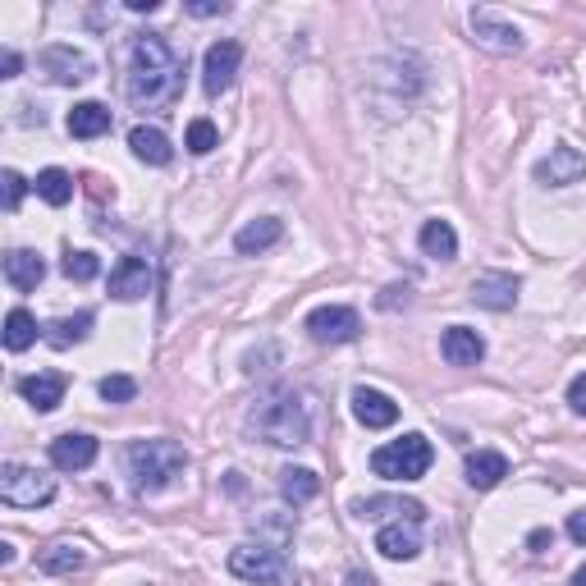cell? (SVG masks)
<instances>
[{
  "label": "cell",
  "mask_w": 586,
  "mask_h": 586,
  "mask_svg": "<svg viewBox=\"0 0 586 586\" xmlns=\"http://www.w3.org/2000/svg\"><path fill=\"white\" fill-rule=\"evenodd\" d=\"M568 536H573L577 545H586V509H577L573 518H568Z\"/></svg>",
  "instance_id": "cell-37"
},
{
  "label": "cell",
  "mask_w": 586,
  "mask_h": 586,
  "mask_svg": "<svg viewBox=\"0 0 586 586\" xmlns=\"http://www.w3.org/2000/svg\"><path fill=\"white\" fill-rule=\"evenodd\" d=\"M87 330H92V312H78V316H65V321H55L51 330H46V339H51L55 348H74L87 339Z\"/></svg>",
  "instance_id": "cell-30"
},
{
  "label": "cell",
  "mask_w": 586,
  "mask_h": 586,
  "mask_svg": "<svg viewBox=\"0 0 586 586\" xmlns=\"http://www.w3.org/2000/svg\"><path fill=\"white\" fill-rule=\"evenodd\" d=\"M33 188H37V197H42L46 207H65L69 197H74V174L60 170V165H51V170L37 174Z\"/></svg>",
  "instance_id": "cell-26"
},
{
  "label": "cell",
  "mask_w": 586,
  "mask_h": 586,
  "mask_svg": "<svg viewBox=\"0 0 586 586\" xmlns=\"http://www.w3.org/2000/svg\"><path fill=\"white\" fill-rule=\"evenodd\" d=\"M422 252L435 261H454L458 257V234L449 220H426L422 225Z\"/></svg>",
  "instance_id": "cell-25"
},
{
  "label": "cell",
  "mask_w": 586,
  "mask_h": 586,
  "mask_svg": "<svg viewBox=\"0 0 586 586\" xmlns=\"http://www.w3.org/2000/svg\"><path fill=\"white\" fill-rule=\"evenodd\" d=\"M536 179H541V184H550V188L577 184V179H586V156L577 152V147H554V152L536 165Z\"/></svg>",
  "instance_id": "cell-15"
},
{
  "label": "cell",
  "mask_w": 586,
  "mask_h": 586,
  "mask_svg": "<svg viewBox=\"0 0 586 586\" xmlns=\"http://www.w3.org/2000/svg\"><path fill=\"white\" fill-rule=\"evenodd\" d=\"M472 37H477V46H486L490 55H518L522 51L518 23L500 19L495 10H472Z\"/></svg>",
  "instance_id": "cell-9"
},
{
  "label": "cell",
  "mask_w": 586,
  "mask_h": 586,
  "mask_svg": "<svg viewBox=\"0 0 586 586\" xmlns=\"http://www.w3.org/2000/svg\"><path fill=\"white\" fill-rule=\"evenodd\" d=\"M435 463V449L426 435H403V440H394V445H380L376 454H371V472L385 481H422L426 472H431Z\"/></svg>",
  "instance_id": "cell-4"
},
{
  "label": "cell",
  "mask_w": 586,
  "mask_h": 586,
  "mask_svg": "<svg viewBox=\"0 0 586 586\" xmlns=\"http://www.w3.org/2000/svg\"><path fill=\"white\" fill-rule=\"evenodd\" d=\"M10 564H14V545L0 541V568H10Z\"/></svg>",
  "instance_id": "cell-42"
},
{
  "label": "cell",
  "mask_w": 586,
  "mask_h": 586,
  "mask_svg": "<svg viewBox=\"0 0 586 586\" xmlns=\"http://www.w3.org/2000/svg\"><path fill=\"white\" fill-rule=\"evenodd\" d=\"M97 440L83 431H65L51 440V467H60V472H83V467L97 463Z\"/></svg>",
  "instance_id": "cell-13"
},
{
  "label": "cell",
  "mask_w": 586,
  "mask_h": 586,
  "mask_svg": "<svg viewBox=\"0 0 586 586\" xmlns=\"http://www.w3.org/2000/svg\"><path fill=\"white\" fill-rule=\"evenodd\" d=\"M527 545H532V550H536V554H541V550H545V545H554V532H545V527H536V532H532V536H527Z\"/></svg>",
  "instance_id": "cell-38"
},
{
  "label": "cell",
  "mask_w": 586,
  "mask_h": 586,
  "mask_svg": "<svg viewBox=\"0 0 586 586\" xmlns=\"http://www.w3.org/2000/svg\"><path fill=\"white\" fill-rule=\"evenodd\" d=\"M0 184H5V211H19L23 193H28L23 174H19V170H5V174H0Z\"/></svg>",
  "instance_id": "cell-34"
},
{
  "label": "cell",
  "mask_w": 586,
  "mask_h": 586,
  "mask_svg": "<svg viewBox=\"0 0 586 586\" xmlns=\"http://www.w3.org/2000/svg\"><path fill=\"white\" fill-rule=\"evenodd\" d=\"M65 275L74 284H87V280H97L101 275V261H97V252H69L65 257Z\"/></svg>",
  "instance_id": "cell-32"
},
{
  "label": "cell",
  "mask_w": 586,
  "mask_h": 586,
  "mask_svg": "<svg viewBox=\"0 0 586 586\" xmlns=\"http://www.w3.org/2000/svg\"><path fill=\"white\" fill-rule=\"evenodd\" d=\"M184 10L193 19H220V14H229V0H188Z\"/></svg>",
  "instance_id": "cell-35"
},
{
  "label": "cell",
  "mask_w": 586,
  "mask_h": 586,
  "mask_svg": "<svg viewBox=\"0 0 586 586\" xmlns=\"http://www.w3.org/2000/svg\"><path fill=\"white\" fill-rule=\"evenodd\" d=\"M156 5H161V0H129V10H133V14H152Z\"/></svg>",
  "instance_id": "cell-40"
},
{
  "label": "cell",
  "mask_w": 586,
  "mask_h": 586,
  "mask_svg": "<svg viewBox=\"0 0 586 586\" xmlns=\"http://www.w3.org/2000/svg\"><path fill=\"white\" fill-rule=\"evenodd\" d=\"M65 390H69V380L60 376V371H37V376L19 380V394L33 403L37 413H55V408L65 403Z\"/></svg>",
  "instance_id": "cell-16"
},
{
  "label": "cell",
  "mask_w": 586,
  "mask_h": 586,
  "mask_svg": "<svg viewBox=\"0 0 586 586\" xmlns=\"http://www.w3.org/2000/svg\"><path fill=\"white\" fill-rule=\"evenodd\" d=\"M129 147H133V156H138L142 165H170L174 161L170 138H165L161 129H147V124H138V129L129 133Z\"/></svg>",
  "instance_id": "cell-22"
},
{
  "label": "cell",
  "mask_w": 586,
  "mask_h": 586,
  "mask_svg": "<svg viewBox=\"0 0 586 586\" xmlns=\"http://www.w3.org/2000/svg\"><path fill=\"white\" fill-rule=\"evenodd\" d=\"M518 289L522 280L509 271H486L472 280V303L477 307H490V312H509L513 303H518Z\"/></svg>",
  "instance_id": "cell-12"
},
{
  "label": "cell",
  "mask_w": 586,
  "mask_h": 586,
  "mask_svg": "<svg viewBox=\"0 0 586 586\" xmlns=\"http://www.w3.org/2000/svg\"><path fill=\"white\" fill-rule=\"evenodd\" d=\"M280 239H284V220L261 216V220H248V225L234 234V252H239V257H261V252H271Z\"/></svg>",
  "instance_id": "cell-17"
},
{
  "label": "cell",
  "mask_w": 586,
  "mask_h": 586,
  "mask_svg": "<svg viewBox=\"0 0 586 586\" xmlns=\"http://www.w3.org/2000/svg\"><path fill=\"white\" fill-rule=\"evenodd\" d=\"M97 394L106 403H133V399H138V380H133V376H106L97 385Z\"/></svg>",
  "instance_id": "cell-33"
},
{
  "label": "cell",
  "mask_w": 586,
  "mask_h": 586,
  "mask_svg": "<svg viewBox=\"0 0 586 586\" xmlns=\"http://www.w3.org/2000/svg\"><path fill=\"white\" fill-rule=\"evenodd\" d=\"M229 573L239 582H257V586H298L293 564L271 545H239L229 554Z\"/></svg>",
  "instance_id": "cell-5"
},
{
  "label": "cell",
  "mask_w": 586,
  "mask_h": 586,
  "mask_svg": "<svg viewBox=\"0 0 586 586\" xmlns=\"http://www.w3.org/2000/svg\"><path fill=\"white\" fill-rule=\"evenodd\" d=\"M0 500L10 509H37V504H51L55 500V477L37 472V467H23V463H5L0 467Z\"/></svg>",
  "instance_id": "cell-6"
},
{
  "label": "cell",
  "mask_w": 586,
  "mask_h": 586,
  "mask_svg": "<svg viewBox=\"0 0 586 586\" xmlns=\"http://www.w3.org/2000/svg\"><path fill=\"white\" fill-rule=\"evenodd\" d=\"M568 408H573L577 417H586V371L573 376V385H568Z\"/></svg>",
  "instance_id": "cell-36"
},
{
  "label": "cell",
  "mask_w": 586,
  "mask_h": 586,
  "mask_svg": "<svg viewBox=\"0 0 586 586\" xmlns=\"http://www.w3.org/2000/svg\"><path fill=\"white\" fill-rule=\"evenodd\" d=\"M440 353H445L449 367H477L486 358V339L467 326H449L445 339H440Z\"/></svg>",
  "instance_id": "cell-19"
},
{
  "label": "cell",
  "mask_w": 586,
  "mask_h": 586,
  "mask_svg": "<svg viewBox=\"0 0 586 586\" xmlns=\"http://www.w3.org/2000/svg\"><path fill=\"white\" fill-rule=\"evenodd\" d=\"M184 92V55H174L161 33H142L133 42L129 101L138 110H170Z\"/></svg>",
  "instance_id": "cell-1"
},
{
  "label": "cell",
  "mask_w": 586,
  "mask_h": 586,
  "mask_svg": "<svg viewBox=\"0 0 586 586\" xmlns=\"http://www.w3.org/2000/svg\"><path fill=\"white\" fill-rule=\"evenodd\" d=\"M307 335L316 339V344H353V339L362 335V316L353 312V307H316L312 316H307Z\"/></svg>",
  "instance_id": "cell-7"
},
{
  "label": "cell",
  "mask_w": 586,
  "mask_h": 586,
  "mask_svg": "<svg viewBox=\"0 0 586 586\" xmlns=\"http://www.w3.org/2000/svg\"><path fill=\"white\" fill-rule=\"evenodd\" d=\"M376 550L385 554V559H394V564H408V559H417V554H422L417 522H408V527H403V518H399V522H390V527H380V532H376Z\"/></svg>",
  "instance_id": "cell-18"
},
{
  "label": "cell",
  "mask_w": 586,
  "mask_h": 586,
  "mask_svg": "<svg viewBox=\"0 0 586 586\" xmlns=\"http://www.w3.org/2000/svg\"><path fill=\"white\" fill-rule=\"evenodd\" d=\"M573 586H586V568H577L573 573Z\"/></svg>",
  "instance_id": "cell-43"
},
{
  "label": "cell",
  "mask_w": 586,
  "mask_h": 586,
  "mask_svg": "<svg viewBox=\"0 0 586 586\" xmlns=\"http://www.w3.org/2000/svg\"><path fill=\"white\" fill-rule=\"evenodd\" d=\"M87 564V554L78 550V545H51V550H42V559H37V568H42V573H51V577H74L78 568Z\"/></svg>",
  "instance_id": "cell-27"
},
{
  "label": "cell",
  "mask_w": 586,
  "mask_h": 586,
  "mask_svg": "<svg viewBox=\"0 0 586 586\" xmlns=\"http://www.w3.org/2000/svg\"><path fill=\"white\" fill-rule=\"evenodd\" d=\"M353 417H358L367 431H385V426L399 422V403H394L390 394L358 385V390H353Z\"/></svg>",
  "instance_id": "cell-14"
},
{
  "label": "cell",
  "mask_w": 586,
  "mask_h": 586,
  "mask_svg": "<svg viewBox=\"0 0 586 586\" xmlns=\"http://www.w3.org/2000/svg\"><path fill=\"white\" fill-rule=\"evenodd\" d=\"M239 65H243V46L239 42H211L207 46V60H202V83H207L211 97H220V92H229L234 87V78H239Z\"/></svg>",
  "instance_id": "cell-8"
},
{
  "label": "cell",
  "mask_w": 586,
  "mask_h": 586,
  "mask_svg": "<svg viewBox=\"0 0 586 586\" xmlns=\"http://www.w3.org/2000/svg\"><path fill=\"white\" fill-rule=\"evenodd\" d=\"M467 486L472 490H495L504 477H509V458L495 454V449H477V454H467Z\"/></svg>",
  "instance_id": "cell-20"
},
{
  "label": "cell",
  "mask_w": 586,
  "mask_h": 586,
  "mask_svg": "<svg viewBox=\"0 0 586 586\" xmlns=\"http://www.w3.org/2000/svg\"><path fill=\"white\" fill-rule=\"evenodd\" d=\"M344 586H376V577H371V573H348Z\"/></svg>",
  "instance_id": "cell-41"
},
{
  "label": "cell",
  "mask_w": 586,
  "mask_h": 586,
  "mask_svg": "<svg viewBox=\"0 0 586 586\" xmlns=\"http://www.w3.org/2000/svg\"><path fill=\"white\" fill-rule=\"evenodd\" d=\"M353 513H358V518H385V513H403L408 522H422L426 518V509L417 500H385V495L358 500V504H353Z\"/></svg>",
  "instance_id": "cell-28"
},
{
  "label": "cell",
  "mask_w": 586,
  "mask_h": 586,
  "mask_svg": "<svg viewBox=\"0 0 586 586\" xmlns=\"http://www.w3.org/2000/svg\"><path fill=\"white\" fill-rule=\"evenodd\" d=\"M124 463H129L133 490H138V495H156V490H165L174 477H184L188 449L179 445V440H138V445H129Z\"/></svg>",
  "instance_id": "cell-2"
},
{
  "label": "cell",
  "mask_w": 586,
  "mask_h": 586,
  "mask_svg": "<svg viewBox=\"0 0 586 586\" xmlns=\"http://www.w3.org/2000/svg\"><path fill=\"white\" fill-rule=\"evenodd\" d=\"M184 147L193 156H207V152H216L220 147V133H216V124L211 120H193L188 124V133H184Z\"/></svg>",
  "instance_id": "cell-31"
},
{
  "label": "cell",
  "mask_w": 586,
  "mask_h": 586,
  "mask_svg": "<svg viewBox=\"0 0 586 586\" xmlns=\"http://www.w3.org/2000/svg\"><path fill=\"white\" fill-rule=\"evenodd\" d=\"M37 344V321L33 312H23V307H14L10 316H5V348L10 353H23V348Z\"/></svg>",
  "instance_id": "cell-29"
},
{
  "label": "cell",
  "mask_w": 586,
  "mask_h": 586,
  "mask_svg": "<svg viewBox=\"0 0 586 586\" xmlns=\"http://www.w3.org/2000/svg\"><path fill=\"white\" fill-rule=\"evenodd\" d=\"M37 69L51 83H83V78H92V60L83 51H74V46H46L37 55Z\"/></svg>",
  "instance_id": "cell-11"
},
{
  "label": "cell",
  "mask_w": 586,
  "mask_h": 586,
  "mask_svg": "<svg viewBox=\"0 0 586 586\" xmlns=\"http://www.w3.org/2000/svg\"><path fill=\"white\" fill-rule=\"evenodd\" d=\"M5 280H10V289L33 293L37 284L46 280V261L37 257V252H28V248H14L10 257H5Z\"/></svg>",
  "instance_id": "cell-21"
},
{
  "label": "cell",
  "mask_w": 586,
  "mask_h": 586,
  "mask_svg": "<svg viewBox=\"0 0 586 586\" xmlns=\"http://www.w3.org/2000/svg\"><path fill=\"white\" fill-rule=\"evenodd\" d=\"M156 284L152 275V261L142 257H120V266L110 271V298H120V303H138V298H147Z\"/></svg>",
  "instance_id": "cell-10"
},
{
  "label": "cell",
  "mask_w": 586,
  "mask_h": 586,
  "mask_svg": "<svg viewBox=\"0 0 586 586\" xmlns=\"http://www.w3.org/2000/svg\"><path fill=\"white\" fill-rule=\"evenodd\" d=\"M69 133L74 138H101V133H110V110L101 101H78L69 110Z\"/></svg>",
  "instance_id": "cell-23"
},
{
  "label": "cell",
  "mask_w": 586,
  "mask_h": 586,
  "mask_svg": "<svg viewBox=\"0 0 586 586\" xmlns=\"http://www.w3.org/2000/svg\"><path fill=\"white\" fill-rule=\"evenodd\" d=\"M280 495L289 504H312L321 495V477H316L312 467H284L280 472Z\"/></svg>",
  "instance_id": "cell-24"
},
{
  "label": "cell",
  "mask_w": 586,
  "mask_h": 586,
  "mask_svg": "<svg viewBox=\"0 0 586 586\" xmlns=\"http://www.w3.org/2000/svg\"><path fill=\"white\" fill-rule=\"evenodd\" d=\"M0 69H5V74H0V78H19V69H23L19 51H5V65H0Z\"/></svg>",
  "instance_id": "cell-39"
},
{
  "label": "cell",
  "mask_w": 586,
  "mask_h": 586,
  "mask_svg": "<svg viewBox=\"0 0 586 586\" xmlns=\"http://www.w3.org/2000/svg\"><path fill=\"white\" fill-rule=\"evenodd\" d=\"M248 431L275 449H298V445H307V435H312V417H307L298 394H275V399H266L257 413L248 417Z\"/></svg>",
  "instance_id": "cell-3"
}]
</instances>
